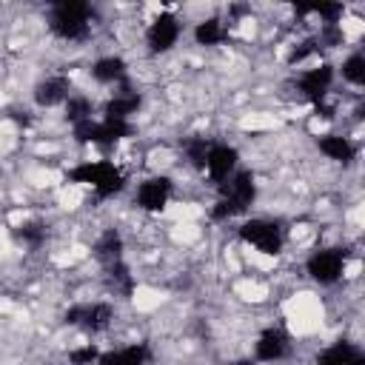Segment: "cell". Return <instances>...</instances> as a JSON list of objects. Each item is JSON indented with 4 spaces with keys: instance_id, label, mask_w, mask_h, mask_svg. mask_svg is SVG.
Wrapping results in <instances>:
<instances>
[{
    "instance_id": "cell-1",
    "label": "cell",
    "mask_w": 365,
    "mask_h": 365,
    "mask_svg": "<svg viewBox=\"0 0 365 365\" xmlns=\"http://www.w3.org/2000/svg\"><path fill=\"white\" fill-rule=\"evenodd\" d=\"M217 188H220V197L211 205V220H217V222H228L234 217H242L257 202V180L248 168H237Z\"/></svg>"
},
{
    "instance_id": "cell-2",
    "label": "cell",
    "mask_w": 365,
    "mask_h": 365,
    "mask_svg": "<svg viewBox=\"0 0 365 365\" xmlns=\"http://www.w3.org/2000/svg\"><path fill=\"white\" fill-rule=\"evenodd\" d=\"M94 9L83 0H60L48 6V31L66 43H83L91 37Z\"/></svg>"
},
{
    "instance_id": "cell-3",
    "label": "cell",
    "mask_w": 365,
    "mask_h": 365,
    "mask_svg": "<svg viewBox=\"0 0 365 365\" xmlns=\"http://www.w3.org/2000/svg\"><path fill=\"white\" fill-rule=\"evenodd\" d=\"M68 180L74 185L91 188L100 200H108V197H114V194H120L125 188L128 174L111 160H83L80 165H74L68 171Z\"/></svg>"
},
{
    "instance_id": "cell-4",
    "label": "cell",
    "mask_w": 365,
    "mask_h": 365,
    "mask_svg": "<svg viewBox=\"0 0 365 365\" xmlns=\"http://www.w3.org/2000/svg\"><path fill=\"white\" fill-rule=\"evenodd\" d=\"M240 240L245 245H251L254 251L259 254H268V257H277L285 245V231L277 220H268V217H251L245 220L240 228H237Z\"/></svg>"
},
{
    "instance_id": "cell-5",
    "label": "cell",
    "mask_w": 365,
    "mask_h": 365,
    "mask_svg": "<svg viewBox=\"0 0 365 365\" xmlns=\"http://www.w3.org/2000/svg\"><path fill=\"white\" fill-rule=\"evenodd\" d=\"M345 265H348V254L345 248L339 245H325V248H317L311 251V257L305 259V271L314 282L319 285H334L342 279L345 274Z\"/></svg>"
},
{
    "instance_id": "cell-6",
    "label": "cell",
    "mask_w": 365,
    "mask_h": 365,
    "mask_svg": "<svg viewBox=\"0 0 365 365\" xmlns=\"http://www.w3.org/2000/svg\"><path fill=\"white\" fill-rule=\"evenodd\" d=\"M180 37H182V23L168 9H160L157 17H151L145 26V46L151 54H168L180 43Z\"/></svg>"
},
{
    "instance_id": "cell-7",
    "label": "cell",
    "mask_w": 365,
    "mask_h": 365,
    "mask_svg": "<svg viewBox=\"0 0 365 365\" xmlns=\"http://www.w3.org/2000/svg\"><path fill=\"white\" fill-rule=\"evenodd\" d=\"M334 80H336V68L331 63H319V66L302 68L297 74V94L302 100H308L311 106H319V103H325Z\"/></svg>"
},
{
    "instance_id": "cell-8",
    "label": "cell",
    "mask_w": 365,
    "mask_h": 365,
    "mask_svg": "<svg viewBox=\"0 0 365 365\" xmlns=\"http://www.w3.org/2000/svg\"><path fill=\"white\" fill-rule=\"evenodd\" d=\"M66 322H68V325H77V328H83V331L100 334V331H106V328L114 322V305H111V302H103V299L77 302V305L66 308Z\"/></svg>"
},
{
    "instance_id": "cell-9",
    "label": "cell",
    "mask_w": 365,
    "mask_h": 365,
    "mask_svg": "<svg viewBox=\"0 0 365 365\" xmlns=\"http://www.w3.org/2000/svg\"><path fill=\"white\" fill-rule=\"evenodd\" d=\"M171 194H174V182L165 174H151V177L140 180V185L134 191V205L145 214H160L171 202Z\"/></svg>"
},
{
    "instance_id": "cell-10",
    "label": "cell",
    "mask_w": 365,
    "mask_h": 365,
    "mask_svg": "<svg viewBox=\"0 0 365 365\" xmlns=\"http://www.w3.org/2000/svg\"><path fill=\"white\" fill-rule=\"evenodd\" d=\"M237 168H240V151H237V145H231V143H211L208 145L202 171L208 174V180L214 185H222Z\"/></svg>"
},
{
    "instance_id": "cell-11",
    "label": "cell",
    "mask_w": 365,
    "mask_h": 365,
    "mask_svg": "<svg viewBox=\"0 0 365 365\" xmlns=\"http://www.w3.org/2000/svg\"><path fill=\"white\" fill-rule=\"evenodd\" d=\"M291 354V339L282 328L271 325V328H262L259 336L254 339V362L259 365H274V362H282L285 356Z\"/></svg>"
},
{
    "instance_id": "cell-12",
    "label": "cell",
    "mask_w": 365,
    "mask_h": 365,
    "mask_svg": "<svg viewBox=\"0 0 365 365\" xmlns=\"http://www.w3.org/2000/svg\"><path fill=\"white\" fill-rule=\"evenodd\" d=\"M71 97V83L66 74H46L34 83L31 88V100L34 106L40 108H54V106H63L66 100Z\"/></svg>"
},
{
    "instance_id": "cell-13",
    "label": "cell",
    "mask_w": 365,
    "mask_h": 365,
    "mask_svg": "<svg viewBox=\"0 0 365 365\" xmlns=\"http://www.w3.org/2000/svg\"><path fill=\"white\" fill-rule=\"evenodd\" d=\"M154 359V351L148 342H128L120 348L100 351L97 365H148Z\"/></svg>"
},
{
    "instance_id": "cell-14",
    "label": "cell",
    "mask_w": 365,
    "mask_h": 365,
    "mask_svg": "<svg viewBox=\"0 0 365 365\" xmlns=\"http://www.w3.org/2000/svg\"><path fill=\"white\" fill-rule=\"evenodd\" d=\"M91 80L100 86H120L128 80V63L120 54H106L91 63Z\"/></svg>"
},
{
    "instance_id": "cell-15",
    "label": "cell",
    "mask_w": 365,
    "mask_h": 365,
    "mask_svg": "<svg viewBox=\"0 0 365 365\" xmlns=\"http://www.w3.org/2000/svg\"><path fill=\"white\" fill-rule=\"evenodd\" d=\"M140 103H143V97H140V94L128 86V80H125V83H120V91H114V94L106 100V106H103V117H111V120H128L131 114H137Z\"/></svg>"
},
{
    "instance_id": "cell-16",
    "label": "cell",
    "mask_w": 365,
    "mask_h": 365,
    "mask_svg": "<svg viewBox=\"0 0 365 365\" xmlns=\"http://www.w3.org/2000/svg\"><path fill=\"white\" fill-rule=\"evenodd\" d=\"M317 148H319L322 157H328V160H334V163H342V165H348V163L356 160V145H354V140L345 137V134H336V131L319 134Z\"/></svg>"
},
{
    "instance_id": "cell-17",
    "label": "cell",
    "mask_w": 365,
    "mask_h": 365,
    "mask_svg": "<svg viewBox=\"0 0 365 365\" xmlns=\"http://www.w3.org/2000/svg\"><path fill=\"white\" fill-rule=\"evenodd\" d=\"M317 365H365V354L356 342L339 339L317 354Z\"/></svg>"
},
{
    "instance_id": "cell-18",
    "label": "cell",
    "mask_w": 365,
    "mask_h": 365,
    "mask_svg": "<svg viewBox=\"0 0 365 365\" xmlns=\"http://www.w3.org/2000/svg\"><path fill=\"white\" fill-rule=\"evenodd\" d=\"M123 251H125V242H123V234L117 228H106L94 240V259L103 268L106 265H114V262H123Z\"/></svg>"
},
{
    "instance_id": "cell-19",
    "label": "cell",
    "mask_w": 365,
    "mask_h": 365,
    "mask_svg": "<svg viewBox=\"0 0 365 365\" xmlns=\"http://www.w3.org/2000/svg\"><path fill=\"white\" fill-rule=\"evenodd\" d=\"M194 43L202 46V48H214V46H222L228 40V26L225 20L220 17H202L194 23V31H191Z\"/></svg>"
},
{
    "instance_id": "cell-20",
    "label": "cell",
    "mask_w": 365,
    "mask_h": 365,
    "mask_svg": "<svg viewBox=\"0 0 365 365\" xmlns=\"http://www.w3.org/2000/svg\"><path fill=\"white\" fill-rule=\"evenodd\" d=\"M339 74H342V80H345L348 86L362 88V86H365V54H362V51H351V54L342 60Z\"/></svg>"
},
{
    "instance_id": "cell-21",
    "label": "cell",
    "mask_w": 365,
    "mask_h": 365,
    "mask_svg": "<svg viewBox=\"0 0 365 365\" xmlns=\"http://www.w3.org/2000/svg\"><path fill=\"white\" fill-rule=\"evenodd\" d=\"M63 108H66V120H68L71 125H77V123H83V120H91V111H94L91 100H88L86 94H74V91H71V97L63 103Z\"/></svg>"
},
{
    "instance_id": "cell-22",
    "label": "cell",
    "mask_w": 365,
    "mask_h": 365,
    "mask_svg": "<svg viewBox=\"0 0 365 365\" xmlns=\"http://www.w3.org/2000/svg\"><path fill=\"white\" fill-rule=\"evenodd\" d=\"M208 145H211V143H208L205 137H185V140H182V154H185L188 165L202 168L205 154H208Z\"/></svg>"
},
{
    "instance_id": "cell-23",
    "label": "cell",
    "mask_w": 365,
    "mask_h": 365,
    "mask_svg": "<svg viewBox=\"0 0 365 365\" xmlns=\"http://www.w3.org/2000/svg\"><path fill=\"white\" fill-rule=\"evenodd\" d=\"M97 356H100V348L94 342H83V345L68 351V362L71 365H97Z\"/></svg>"
},
{
    "instance_id": "cell-24",
    "label": "cell",
    "mask_w": 365,
    "mask_h": 365,
    "mask_svg": "<svg viewBox=\"0 0 365 365\" xmlns=\"http://www.w3.org/2000/svg\"><path fill=\"white\" fill-rule=\"evenodd\" d=\"M317 48H319V40H317V37H311V40H305V43L294 46V48H291V54H288V66H299V63H305L308 57H314V54H317Z\"/></svg>"
},
{
    "instance_id": "cell-25",
    "label": "cell",
    "mask_w": 365,
    "mask_h": 365,
    "mask_svg": "<svg viewBox=\"0 0 365 365\" xmlns=\"http://www.w3.org/2000/svg\"><path fill=\"white\" fill-rule=\"evenodd\" d=\"M14 234H17L23 242H29V245H40V242L46 240V225H43V222H23Z\"/></svg>"
},
{
    "instance_id": "cell-26",
    "label": "cell",
    "mask_w": 365,
    "mask_h": 365,
    "mask_svg": "<svg viewBox=\"0 0 365 365\" xmlns=\"http://www.w3.org/2000/svg\"><path fill=\"white\" fill-rule=\"evenodd\" d=\"M225 365H257L254 359H234V362H225Z\"/></svg>"
}]
</instances>
